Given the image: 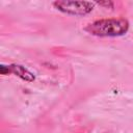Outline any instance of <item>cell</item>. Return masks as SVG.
Instances as JSON below:
<instances>
[{
    "label": "cell",
    "mask_w": 133,
    "mask_h": 133,
    "mask_svg": "<svg viewBox=\"0 0 133 133\" xmlns=\"http://www.w3.org/2000/svg\"><path fill=\"white\" fill-rule=\"evenodd\" d=\"M130 24L125 18H108L96 20L84 28L86 32L98 37H117L125 35Z\"/></svg>",
    "instance_id": "obj_1"
},
{
    "label": "cell",
    "mask_w": 133,
    "mask_h": 133,
    "mask_svg": "<svg viewBox=\"0 0 133 133\" xmlns=\"http://www.w3.org/2000/svg\"><path fill=\"white\" fill-rule=\"evenodd\" d=\"M52 4L58 11L69 16H75V17L86 16L90 14L95 7V2H89V1L61 0V1H54Z\"/></svg>",
    "instance_id": "obj_2"
},
{
    "label": "cell",
    "mask_w": 133,
    "mask_h": 133,
    "mask_svg": "<svg viewBox=\"0 0 133 133\" xmlns=\"http://www.w3.org/2000/svg\"><path fill=\"white\" fill-rule=\"evenodd\" d=\"M0 74L5 76V75H15L19 77L20 79L26 81V82H32L35 80V75L29 71L26 66L18 63H11V64H0Z\"/></svg>",
    "instance_id": "obj_3"
},
{
    "label": "cell",
    "mask_w": 133,
    "mask_h": 133,
    "mask_svg": "<svg viewBox=\"0 0 133 133\" xmlns=\"http://www.w3.org/2000/svg\"><path fill=\"white\" fill-rule=\"evenodd\" d=\"M95 4H98V5H100L102 7H105V8H113V6H114V3L112 1H108V0H106V1H96Z\"/></svg>",
    "instance_id": "obj_4"
}]
</instances>
